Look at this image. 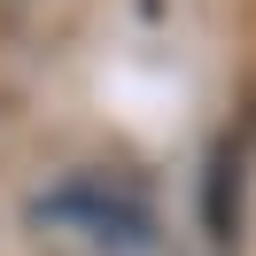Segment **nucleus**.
Returning <instances> with one entry per match:
<instances>
[{
    "label": "nucleus",
    "mask_w": 256,
    "mask_h": 256,
    "mask_svg": "<svg viewBox=\"0 0 256 256\" xmlns=\"http://www.w3.org/2000/svg\"><path fill=\"white\" fill-rule=\"evenodd\" d=\"M47 218H70L86 225V240H101V248H148V210L132 202V194H109V186H62L54 202H39Z\"/></svg>",
    "instance_id": "nucleus-1"
}]
</instances>
